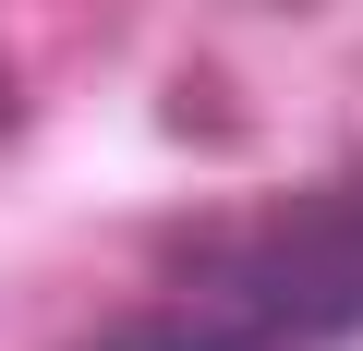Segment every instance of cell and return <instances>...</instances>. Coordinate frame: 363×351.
Masks as SVG:
<instances>
[{
	"mask_svg": "<svg viewBox=\"0 0 363 351\" xmlns=\"http://www.w3.org/2000/svg\"><path fill=\"white\" fill-rule=\"evenodd\" d=\"M291 13H303V0H291Z\"/></svg>",
	"mask_w": 363,
	"mask_h": 351,
	"instance_id": "5",
	"label": "cell"
},
{
	"mask_svg": "<svg viewBox=\"0 0 363 351\" xmlns=\"http://www.w3.org/2000/svg\"><path fill=\"white\" fill-rule=\"evenodd\" d=\"M206 339H218V327H182V315H121L97 351H206Z\"/></svg>",
	"mask_w": 363,
	"mask_h": 351,
	"instance_id": "3",
	"label": "cell"
},
{
	"mask_svg": "<svg viewBox=\"0 0 363 351\" xmlns=\"http://www.w3.org/2000/svg\"><path fill=\"white\" fill-rule=\"evenodd\" d=\"M0 133H25V97H13V73H0Z\"/></svg>",
	"mask_w": 363,
	"mask_h": 351,
	"instance_id": "4",
	"label": "cell"
},
{
	"mask_svg": "<svg viewBox=\"0 0 363 351\" xmlns=\"http://www.w3.org/2000/svg\"><path fill=\"white\" fill-rule=\"evenodd\" d=\"M157 121H169V133H194V145H242V97H230L218 73H182V85L157 97Z\"/></svg>",
	"mask_w": 363,
	"mask_h": 351,
	"instance_id": "2",
	"label": "cell"
},
{
	"mask_svg": "<svg viewBox=\"0 0 363 351\" xmlns=\"http://www.w3.org/2000/svg\"><path fill=\"white\" fill-rule=\"evenodd\" d=\"M230 279H242L255 327H291V339L363 327V182L267 206V218L242 230V267H230Z\"/></svg>",
	"mask_w": 363,
	"mask_h": 351,
	"instance_id": "1",
	"label": "cell"
}]
</instances>
